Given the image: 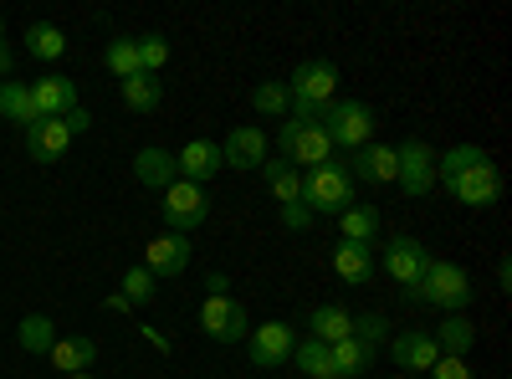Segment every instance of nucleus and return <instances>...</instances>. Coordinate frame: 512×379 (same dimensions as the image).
Listing matches in <instances>:
<instances>
[{
	"mask_svg": "<svg viewBox=\"0 0 512 379\" xmlns=\"http://www.w3.org/2000/svg\"><path fill=\"white\" fill-rule=\"evenodd\" d=\"M431 339H436L441 354L466 359V349L477 344V323H472V318H461V313H451V318H441V333H431Z\"/></svg>",
	"mask_w": 512,
	"mask_h": 379,
	"instance_id": "4be33fe9",
	"label": "nucleus"
},
{
	"mask_svg": "<svg viewBox=\"0 0 512 379\" xmlns=\"http://www.w3.org/2000/svg\"><path fill=\"white\" fill-rule=\"evenodd\" d=\"M395 180H400V190L405 195H431L436 190V149L425 144V139H405L400 149H395Z\"/></svg>",
	"mask_w": 512,
	"mask_h": 379,
	"instance_id": "0eeeda50",
	"label": "nucleus"
},
{
	"mask_svg": "<svg viewBox=\"0 0 512 379\" xmlns=\"http://www.w3.org/2000/svg\"><path fill=\"white\" fill-rule=\"evenodd\" d=\"M390 359H395L400 369H415V374H431V364L441 359V349H436V339H431V333H420V328H410V333H400V339L390 344Z\"/></svg>",
	"mask_w": 512,
	"mask_h": 379,
	"instance_id": "f3484780",
	"label": "nucleus"
},
{
	"mask_svg": "<svg viewBox=\"0 0 512 379\" xmlns=\"http://www.w3.org/2000/svg\"><path fill=\"white\" fill-rule=\"evenodd\" d=\"M67 144H72V129L62 118H36L31 129H26V149H31V159H41V164H57L62 154H67Z\"/></svg>",
	"mask_w": 512,
	"mask_h": 379,
	"instance_id": "dca6fc26",
	"label": "nucleus"
},
{
	"mask_svg": "<svg viewBox=\"0 0 512 379\" xmlns=\"http://www.w3.org/2000/svg\"><path fill=\"white\" fill-rule=\"evenodd\" d=\"M0 118L21 123V129H31V123H36V108H31V88H26V82H0Z\"/></svg>",
	"mask_w": 512,
	"mask_h": 379,
	"instance_id": "c85d7f7f",
	"label": "nucleus"
},
{
	"mask_svg": "<svg viewBox=\"0 0 512 379\" xmlns=\"http://www.w3.org/2000/svg\"><path fill=\"white\" fill-rule=\"evenodd\" d=\"M123 298L134 303V308H139V303H149V298H154V272H149V267L123 272Z\"/></svg>",
	"mask_w": 512,
	"mask_h": 379,
	"instance_id": "72a5a7b5",
	"label": "nucleus"
},
{
	"mask_svg": "<svg viewBox=\"0 0 512 379\" xmlns=\"http://www.w3.org/2000/svg\"><path fill=\"white\" fill-rule=\"evenodd\" d=\"M16 344H21L26 354H52V344H57L52 318H47V313H26L21 328H16Z\"/></svg>",
	"mask_w": 512,
	"mask_h": 379,
	"instance_id": "a878e982",
	"label": "nucleus"
},
{
	"mask_svg": "<svg viewBox=\"0 0 512 379\" xmlns=\"http://www.w3.org/2000/svg\"><path fill=\"white\" fill-rule=\"evenodd\" d=\"M323 134L333 139V149H364L374 144V113L369 103H333L323 118Z\"/></svg>",
	"mask_w": 512,
	"mask_h": 379,
	"instance_id": "6e6552de",
	"label": "nucleus"
},
{
	"mask_svg": "<svg viewBox=\"0 0 512 379\" xmlns=\"http://www.w3.org/2000/svg\"><path fill=\"white\" fill-rule=\"evenodd\" d=\"M354 205V175L349 164H318V170H303V210L308 216H344Z\"/></svg>",
	"mask_w": 512,
	"mask_h": 379,
	"instance_id": "7ed1b4c3",
	"label": "nucleus"
},
{
	"mask_svg": "<svg viewBox=\"0 0 512 379\" xmlns=\"http://www.w3.org/2000/svg\"><path fill=\"white\" fill-rule=\"evenodd\" d=\"M246 349H251V364L256 369H282L292 359V349H297V328L282 323V318H272V323L246 333Z\"/></svg>",
	"mask_w": 512,
	"mask_h": 379,
	"instance_id": "9d476101",
	"label": "nucleus"
},
{
	"mask_svg": "<svg viewBox=\"0 0 512 379\" xmlns=\"http://www.w3.org/2000/svg\"><path fill=\"white\" fill-rule=\"evenodd\" d=\"M282 226H287V231H308V226H313V216H308L303 205H282Z\"/></svg>",
	"mask_w": 512,
	"mask_h": 379,
	"instance_id": "4c0bfd02",
	"label": "nucleus"
},
{
	"mask_svg": "<svg viewBox=\"0 0 512 379\" xmlns=\"http://www.w3.org/2000/svg\"><path fill=\"white\" fill-rule=\"evenodd\" d=\"M349 175H354L359 185H390V180H395V149H390V144H364V149H354Z\"/></svg>",
	"mask_w": 512,
	"mask_h": 379,
	"instance_id": "a211bd4d",
	"label": "nucleus"
},
{
	"mask_svg": "<svg viewBox=\"0 0 512 379\" xmlns=\"http://www.w3.org/2000/svg\"><path fill=\"white\" fill-rule=\"evenodd\" d=\"M338 231H344V241L369 246V241L379 236V210H374V205H349L344 216H338Z\"/></svg>",
	"mask_w": 512,
	"mask_h": 379,
	"instance_id": "cd10ccee",
	"label": "nucleus"
},
{
	"mask_svg": "<svg viewBox=\"0 0 512 379\" xmlns=\"http://www.w3.org/2000/svg\"><path fill=\"white\" fill-rule=\"evenodd\" d=\"M292 364L303 369L308 379H338V369H333V349H328V344H318V339H297Z\"/></svg>",
	"mask_w": 512,
	"mask_h": 379,
	"instance_id": "393cba45",
	"label": "nucleus"
},
{
	"mask_svg": "<svg viewBox=\"0 0 512 379\" xmlns=\"http://www.w3.org/2000/svg\"><path fill=\"white\" fill-rule=\"evenodd\" d=\"M287 113L292 123H323L328 108L338 103V67L333 62H303L287 82Z\"/></svg>",
	"mask_w": 512,
	"mask_h": 379,
	"instance_id": "f03ea898",
	"label": "nucleus"
},
{
	"mask_svg": "<svg viewBox=\"0 0 512 379\" xmlns=\"http://www.w3.org/2000/svg\"><path fill=\"white\" fill-rule=\"evenodd\" d=\"M26 47H31V57H41V62H57V57L67 52V36H62L57 26H47V21H36V26L26 31Z\"/></svg>",
	"mask_w": 512,
	"mask_h": 379,
	"instance_id": "2f4dec72",
	"label": "nucleus"
},
{
	"mask_svg": "<svg viewBox=\"0 0 512 379\" xmlns=\"http://www.w3.org/2000/svg\"><path fill=\"white\" fill-rule=\"evenodd\" d=\"M436 180L472 210H487L502 200V175L487 159V149H477V144H456V149L436 154Z\"/></svg>",
	"mask_w": 512,
	"mask_h": 379,
	"instance_id": "f257e3e1",
	"label": "nucleus"
},
{
	"mask_svg": "<svg viewBox=\"0 0 512 379\" xmlns=\"http://www.w3.org/2000/svg\"><path fill=\"white\" fill-rule=\"evenodd\" d=\"M11 67H16V57H11L6 47H0V82H6V77H11Z\"/></svg>",
	"mask_w": 512,
	"mask_h": 379,
	"instance_id": "79ce46f5",
	"label": "nucleus"
},
{
	"mask_svg": "<svg viewBox=\"0 0 512 379\" xmlns=\"http://www.w3.org/2000/svg\"><path fill=\"white\" fill-rule=\"evenodd\" d=\"M333 349V369H338V379H359L369 364H374V349L364 344V339H354V333H349V339H338V344H328Z\"/></svg>",
	"mask_w": 512,
	"mask_h": 379,
	"instance_id": "b1692460",
	"label": "nucleus"
},
{
	"mask_svg": "<svg viewBox=\"0 0 512 379\" xmlns=\"http://www.w3.org/2000/svg\"><path fill=\"white\" fill-rule=\"evenodd\" d=\"M164 62H169V41H164V36H139V67L159 77Z\"/></svg>",
	"mask_w": 512,
	"mask_h": 379,
	"instance_id": "c9c22d12",
	"label": "nucleus"
},
{
	"mask_svg": "<svg viewBox=\"0 0 512 379\" xmlns=\"http://www.w3.org/2000/svg\"><path fill=\"white\" fill-rule=\"evenodd\" d=\"M134 175H139V185H149V190H169V185H175L180 180V164H175V154H169V149H139L134 154Z\"/></svg>",
	"mask_w": 512,
	"mask_h": 379,
	"instance_id": "6ab92c4d",
	"label": "nucleus"
},
{
	"mask_svg": "<svg viewBox=\"0 0 512 379\" xmlns=\"http://www.w3.org/2000/svg\"><path fill=\"white\" fill-rule=\"evenodd\" d=\"M26 88H31V108H36V118H67V113L77 108V88H72V77L47 72V77L26 82Z\"/></svg>",
	"mask_w": 512,
	"mask_h": 379,
	"instance_id": "ddd939ff",
	"label": "nucleus"
},
{
	"mask_svg": "<svg viewBox=\"0 0 512 379\" xmlns=\"http://www.w3.org/2000/svg\"><path fill=\"white\" fill-rule=\"evenodd\" d=\"M200 333L216 344H241L251 323H246V308L231 298V292H210V298L200 303Z\"/></svg>",
	"mask_w": 512,
	"mask_h": 379,
	"instance_id": "423d86ee",
	"label": "nucleus"
},
{
	"mask_svg": "<svg viewBox=\"0 0 512 379\" xmlns=\"http://www.w3.org/2000/svg\"><path fill=\"white\" fill-rule=\"evenodd\" d=\"M354 333V313L349 308H338V303H318L308 313V339L318 344H338V339H349Z\"/></svg>",
	"mask_w": 512,
	"mask_h": 379,
	"instance_id": "aec40b11",
	"label": "nucleus"
},
{
	"mask_svg": "<svg viewBox=\"0 0 512 379\" xmlns=\"http://www.w3.org/2000/svg\"><path fill=\"white\" fill-rule=\"evenodd\" d=\"M62 123H67L72 134H88V129H93V118H88V108H72V113H67Z\"/></svg>",
	"mask_w": 512,
	"mask_h": 379,
	"instance_id": "58836bf2",
	"label": "nucleus"
},
{
	"mask_svg": "<svg viewBox=\"0 0 512 379\" xmlns=\"http://www.w3.org/2000/svg\"><path fill=\"white\" fill-rule=\"evenodd\" d=\"M277 149L292 159V170H318L333 159V139L323 134V123H282Z\"/></svg>",
	"mask_w": 512,
	"mask_h": 379,
	"instance_id": "39448f33",
	"label": "nucleus"
},
{
	"mask_svg": "<svg viewBox=\"0 0 512 379\" xmlns=\"http://www.w3.org/2000/svg\"><path fill=\"white\" fill-rule=\"evenodd\" d=\"M287 103H292L287 98V82H262V88L251 93V108L256 113H287Z\"/></svg>",
	"mask_w": 512,
	"mask_h": 379,
	"instance_id": "473e14b6",
	"label": "nucleus"
},
{
	"mask_svg": "<svg viewBox=\"0 0 512 379\" xmlns=\"http://www.w3.org/2000/svg\"><path fill=\"white\" fill-rule=\"evenodd\" d=\"M333 272H338V282L364 287V282L374 277V257H369V246H359V241H338V246H333Z\"/></svg>",
	"mask_w": 512,
	"mask_h": 379,
	"instance_id": "412c9836",
	"label": "nucleus"
},
{
	"mask_svg": "<svg viewBox=\"0 0 512 379\" xmlns=\"http://www.w3.org/2000/svg\"><path fill=\"white\" fill-rule=\"evenodd\" d=\"M93 359H98L93 339H57L52 344V369H62V374H88Z\"/></svg>",
	"mask_w": 512,
	"mask_h": 379,
	"instance_id": "5701e85b",
	"label": "nucleus"
},
{
	"mask_svg": "<svg viewBox=\"0 0 512 379\" xmlns=\"http://www.w3.org/2000/svg\"><path fill=\"white\" fill-rule=\"evenodd\" d=\"M67 379H98V374H67Z\"/></svg>",
	"mask_w": 512,
	"mask_h": 379,
	"instance_id": "37998d69",
	"label": "nucleus"
},
{
	"mask_svg": "<svg viewBox=\"0 0 512 379\" xmlns=\"http://www.w3.org/2000/svg\"><path fill=\"white\" fill-rule=\"evenodd\" d=\"M175 164H180V180H190V185H205V180H216L226 170V164H221V144H210V139H190L175 154Z\"/></svg>",
	"mask_w": 512,
	"mask_h": 379,
	"instance_id": "2eb2a0df",
	"label": "nucleus"
},
{
	"mask_svg": "<svg viewBox=\"0 0 512 379\" xmlns=\"http://www.w3.org/2000/svg\"><path fill=\"white\" fill-rule=\"evenodd\" d=\"M354 339H364L369 349L384 344V339H390V318H384V313H364V318H354Z\"/></svg>",
	"mask_w": 512,
	"mask_h": 379,
	"instance_id": "f704fd0d",
	"label": "nucleus"
},
{
	"mask_svg": "<svg viewBox=\"0 0 512 379\" xmlns=\"http://www.w3.org/2000/svg\"><path fill=\"white\" fill-rule=\"evenodd\" d=\"M139 267H149L154 277H180V272L190 267V236H180V231L154 236V241L144 246V262H139Z\"/></svg>",
	"mask_w": 512,
	"mask_h": 379,
	"instance_id": "f8f14e48",
	"label": "nucleus"
},
{
	"mask_svg": "<svg viewBox=\"0 0 512 379\" xmlns=\"http://www.w3.org/2000/svg\"><path fill=\"white\" fill-rule=\"evenodd\" d=\"M205 216H210V200H205V190H200V185L175 180V185L164 190V226H169V231L190 236L195 226H205Z\"/></svg>",
	"mask_w": 512,
	"mask_h": 379,
	"instance_id": "1a4fd4ad",
	"label": "nucleus"
},
{
	"mask_svg": "<svg viewBox=\"0 0 512 379\" xmlns=\"http://www.w3.org/2000/svg\"><path fill=\"white\" fill-rule=\"evenodd\" d=\"M477 292H472V277H466L456 262H431L415 287V303H431L441 313H461L466 303H472Z\"/></svg>",
	"mask_w": 512,
	"mask_h": 379,
	"instance_id": "20e7f679",
	"label": "nucleus"
},
{
	"mask_svg": "<svg viewBox=\"0 0 512 379\" xmlns=\"http://www.w3.org/2000/svg\"><path fill=\"white\" fill-rule=\"evenodd\" d=\"M262 175H267V190L277 195V205H303V175L292 164H262Z\"/></svg>",
	"mask_w": 512,
	"mask_h": 379,
	"instance_id": "c756f323",
	"label": "nucleus"
},
{
	"mask_svg": "<svg viewBox=\"0 0 512 379\" xmlns=\"http://www.w3.org/2000/svg\"><path fill=\"white\" fill-rule=\"evenodd\" d=\"M139 333H144V339H149L154 349H164V354H169V339H164V333H154V328H139Z\"/></svg>",
	"mask_w": 512,
	"mask_h": 379,
	"instance_id": "a19ab883",
	"label": "nucleus"
},
{
	"mask_svg": "<svg viewBox=\"0 0 512 379\" xmlns=\"http://www.w3.org/2000/svg\"><path fill=\"white\" fill-rule=\"evenodd\" d=\"M103 62H108V72H113L118 82H128L134 72H144V67H139V36H118V41H108Z\"/></svg>",
	"mask_w": 512,
	"mask_h": 379,
	"instance_id": "7c9ffc66",
	"label": "nucleus"
},
{
	"mask_svg": "<svg viewBox=\"0 0 512 379\" xmlns=\"http://www.w3.org/2000/svg\"><path fill=\"white\" fill-rule=\"evenodd\" d=\"M267 134L256 129V123H241V129H231V139L221 144V164H231V170H262L267 164Z\"/></svg>",
	"mask_w": 512,
	"mask_h": 379,
	"instance_id": "4468645a",
	"label": "nucleus"
},
{
	"mask_svg": "<svg viewBox=\"0 0 512 379\" xmlns=\"http://www.w3.org/2000/svg\"><path fill=\"white\" fill-rule=\"evenodd\" d=\"M431 379H472V369H466V359H451V354H441V359L431 364Z\"/></svg>",
	"mask_w": 512,
	"mask_h": 379,
	"instance_id": "e433bc0d",
	"label": "nucleus"
},
{
	"mask_svg": "<svg viewBox=\"0 0 512 379\" xmlns=\"http://www.w3.org/2000/svg\"><path fill=\"white\" fill-rule=\"evenodd\" d=\"M128 308H134V303H128L123 292H108V313H128Z\"/></svg>",
	"mask_w": 512,
	"mask_h": 379,
	"instance_id": "ea45409f",
	"label": "nucleus"
},
{
	"mask_svg": "<svg viewBox=\"0 0 512 379\" xmlns=\"http://www.w3.org/2000/svg\"><path fill=\"white\" fill-rule=\"evenodd\" d=\"M436 257H431V251H425L415 236H395L390 246H384V272H390L405 292H410V298H415V287H420V277H425V267H431Z\"/></svg>",
	"mask_w": 512,
	"mask_h": 379,
	"instance_id": "9b49d317",
	"label": "nucleus"
},
{
	"mask_svg": "<svg viewBox=\"0 0 512 379\" xmlns=\"http://www.w3.org/2000/svg\"><path fill=\"white\" fill-rule=\"evenodd\" d=\"M159 98H164V88H159V77H154V72H134V77L123 82V103H128V113H154Z\"/></svg>",
	"mask_w": 512,
	"mask_h": 379,
	"instance_id": "bb28decb",
	"label": "nucleus"
}]
</instances>
